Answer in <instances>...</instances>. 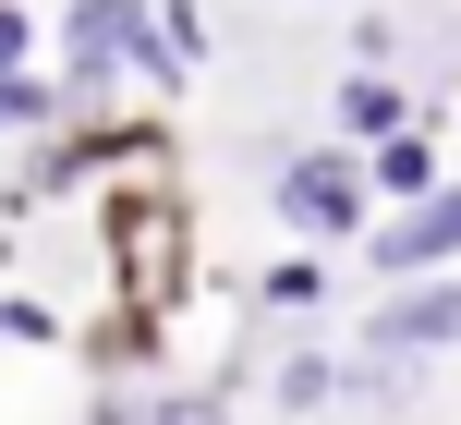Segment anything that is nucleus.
<instances>
[{
  "label": "nucleus",
  "mask_w": 461,
  "mask_h": 425,
  "mask_svg": "<svg viewBox=\"0 0 461 425\" xmlns=\"http://www.w3.org/2000/svg\"><path fill=\"white\" fill-rule=\"evenodd\" d=\"M279 219H292L303 243H352V231H376V170L352 158V146H316V158L279 170Z\"/></svg>",
  "instance_id": "f257e3e1"
},
{
  "label": "nucleus",
  "mask_w": 461,
  "mask_h": 425,
  "mask_svg": "<svg viewBox=\"0 0 461 425\" xmlns=\"http://www.w3.org/2000/svg\"><path fill=\"white\" fill-rule=\"evenodd\" d=\"M449 256H461V183L413 194L401 219H376V231H365V267H376V280H425V267H449Z\"/></svg>",
  "instance_id": "f03ea898"
},
{
  "label": "nucleus",
  "mask_w": 461,
  "mask_h": 425,
  "mask_svg": "<svg viewBox=\"0 0 461 425\" xmlns=\"http://www.w3.org/2000/svg\"><path fill=\"white\" fill-rule=\"evenodd\" d=\"M110 231H122V292L158 316L170 267H183V207H170V194H134V207H110Z\"/></svg>",
  "instance_id": "7ed1b4c3"
},
{
  "label": "nucleus",
  "mask_w": 461,
  "mask_h": 425,
  "mask_svg": "<svg viewBox=\"0 0 461 425\" xmlns=\"http://www.w3.org/2000/svg\"><path fill=\"white\" fill-rule=\"evenodd\" d=\"M365 340L376 353H461V280H438V267H425V280H401L389 292V316H365Z\"/></svg>",
  "instance_id": "20e7f679"
},
{
  "label": "nucleus",
  "mask_w": 461,
  "mask_h": 425,
  "mask_svg": "<svg viewBox=\"0 0 461 425\" xmlns=\"http://www.w3.org/2000/svg\"><path fill=\"white\" fill-rule=\"evenodd\" d=\"M146 24H158L146 0H73V13H61V49H73V73L97 86V73L146 61Z\"/></svg>",
  "instance_id": "39448f33"
},
{
  "label": "nucleus",
  "mask_w": 461,
  "mask_h": 425,
  "mask_svg": "<svg viewBox=\"0 0 461 425\" xmlns=\"http://www.w3.org/2000/svg\"><path fill=\"white\" fill-rule=\"evenodd\" d=\"M328 122H340V146H376V134H401V122H425V110H413V97H401L376 61H352L340 97H328Z\"/></svg>",
  "instance_id": "423d86ee"
},
{
  "label": "nucleus",
  "mask_w": 461,
  "mask_h": 425,
  "mask_svg": "<svg viewBox=\"0 0 461 425\" xmlns=\"http://www.w3.org/2000/svg\"><path fill=\"white\" fill-rule=\"evenodd\" d=\"M365 170H376V194H401V207H413V194H438V134H425V122H401V134L365 146Z\"/></svg>",
  "instance_id": "0eeeda50"
},
{
  "label": "nucleus",
  "mask_w": 461,
  "mask_h": 425,
  "mask_svg": "<svg viewBox=\"0 0 461 425\" xmlns=\"http://www.w3.org/2000/svg\"><path fill=\"white\" fill-rule=\"evenodd\" d=\"M267 402H279V413H328V402H340V365H328V353H292Z\"/></svg>",
  "instance_id": "6e6552de"
},
{
  "label": "nucleus",
  "mask_w": 461,
  "mask_h": 425,
  "mask_svg": "<svg viewBox=\"0 0 461 425\" xmlns=\"http://www.w3.org/2000/svg\"><path fill=\"white\" fill-rule=\"evenodd\" d=\"M316 292H328V267H316V256H279L267 280H255V304H279V316H292V304H316Z\"/></svg>",
  "instance_id": "1a4fd4ad"
},
{
  "label": "nucleus",
  "mask_w": 461,
  "mask_h": 425,
  "mask_svg": "<svg viewBox=\"0 0 461 425\" xmlns=\"http://www.w3.org/2000/svg\"><path fill=\"white\" fill-rule=\"evenodd\" d=\"M134 425H219V413H207V402H146Z\"/></svg>",
  "instance_id": "9d476101"
},
{
  "label": "nucleus",
  "mask_w": 461,
  "mask_h": 425,
  "mask_svg": "<svg viewBox=\"0 0 461 425\" xmlns=\"http://www.w3.org/2000/svg\"><path fill=\"white\" fill-rule=\"evenodd\" d=\"M24 49H37V37H24V13H13V0H0V73H13Z\"/></svg>",
  "instance_id": "9b49d317"
}]
</instances>
